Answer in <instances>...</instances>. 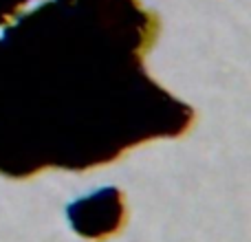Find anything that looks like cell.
Masks as SVG:
<instances>
[{
    "label": "cell",
    "mask_w": 251,
    "mask_h": 242,
    "mask_svg": "<svg viewBox=\"0 0 251 242\" xmlns=\"http://www.w3.org/2000/svg\"><path fill=\"white\" fill-rule=\"evenodd\" d=\"M29 2L31 0H0V26H7Z\"/></svg>",
    "instance_id": "2"
},
{
    "label": "cell",
    "mask_w": 251,
    "mask_h": 242,
    "mask_svg": "<svg viewBox=\"0 0 251 242\" xmlns=\"http://www.w3.org/2000/svg\"><path fill=\"white\" fill-rule=\"evenodd\" d=\"M161 20L139 0H44L0 35V176L88 172L196 113L148 75Z\"/></svg>",
    "instance_id": "1"
}]
</instances>
